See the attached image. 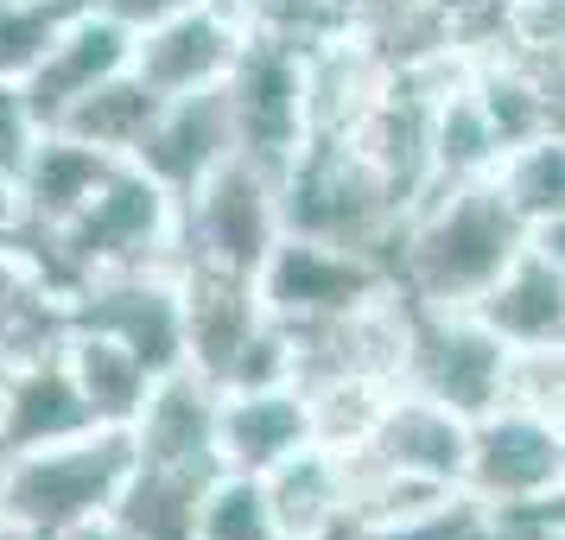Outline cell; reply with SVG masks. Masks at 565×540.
<instances>
[{
  "label": "cell",
  "mask_w": 565,
  "mask_h": 540,
  "mask_svg": "<svg viewBox=\"0 0 565 540\" xmlns=\"http://www.w3.org/2000/svg\"><path fill=\"white\" fill-rule=\"evenodd\" d=\"M527 248V216L509 204L502 179L445 184V198H426L401 223V255H387L394 293L419 306L470 311L489 286L509 274Z\"/></svg>",
  "instance_id": "6da1fadb"
},
{
  "label": "cell",
  "mask_w": 565,
  "mask_h": 540,
  "mask_svg": "<svg viewBox=\"0 0 565 540\" xmlns=\"http://www.w3.org/2000/svg\"><path fill=\"white\" fill-rule=\"evenodd\" d=\"M407 204L387 184V172L362 153V140L343 128H318L299 166L280 184V230L306 235V242H331V248H356L387 267V248L401 242Z\"/></svg>",
  "instance_id": "7a4b0ae2"
},
{
  "label": "cell",
  "mask_w": 565,
  "mask_h": 540,
  "mask_svg": "<svg viewBox=\"0 0 565 540\" xmlns=\"http://www.w3.org/2000/svg\"><path fill=\"white\" fill-rule=\"evenodd\" d=\"M134 464V426H96L26 458H0V521L26 534H77L83 521H103L115 509Z\"/></svg>",
  "instance_id": "3957f363"
},
{
  "label": "cell",
  "mask_w": 565,
  "mask_h": 540,
  "mask_svg": "<svg viewBox=\"0 0 565 540\" xmlns=\"http://www.w3.org/2000/svg\"><path fill=\"white\" fill-rule=\"evenodd\" d=\"M509 362L514 350L477 311L419 306L401 293V362H394L401 388L463 413V420H483L509 401Z\"/></svg>",
  "instance_id": "277c9868"
},
{
  "label": "cell",
  "mask_w": 565,
  "mask_h": 540,
  "mask_svg": "<svg viewBox=\"0 0 565 540\" xmlns=\"http://www.w3.org/2000/svg\"><path fill=\"white\" fill-rule=\"evenodd\" d=\"M172 191L147 172V166H121L115 179L96 191V204L83 210L77 223H64L52 235V286L71 299L89 286V274L103 280V274H140L147 261L166 248V235H172ZM32 230V223H26Z\"/></svg>",
  "instance_id": "5b68a950"
},
{
  "label": "cell",
  "mask_w": 565,
  "mask_h": 540,
  "mask_svg": "<svg viewBox=\"0 0 565 540\" xmlns=\"http://www.w3.org/2000/svg\"><path fill=\"white\" fill-rule=\"evenodd\" d=\"M230 108H235V153L260 166L274 184L299 166L311 147V57L280 32H255L230 71Z\"/></svg>",
  "instance_id": "8992f818"
},
{
  "label": "cell",
  "mask_w": 565,
  "mask_h": 540,
  "mask_svg": "<svg viewBox=\"0 0 565 540\" xmlns=\"http://www.w3.org/2000/svg\"><path fill=\"white\" fill-rule=\"evenodd\" d=\"M280 184L260 166L235 153L230 166H216L210 184L184 204V242L198 267H223V274H248L260 280L267 255L280 248Z\"/></svg>",
  "instance_id": "52a82bcc"
},
{
  "label": "cell",
  "mask_w": 565,
  "mask_h": 540,
  "mask_svg": "<svg viewBox=\"0 0 565 540\" xmlns=\"http://www.w3.org/2000/svg\"><path fill=\"white\" fill-rule=\"evenodd\" d=\"M463 464H470V420L451 407H438L426 394L401 388L387 413L375 420V433L362 438L356 452H343L350 470V502L362 484L375 477H426V484H463Z\"/></svg>",
  "instance_id": "ba28073f"
},
{
  "label": "cell",
  "mask_w": 565,
  "mask_h": 540,
  "mask_svg": "<svg viewBox=\"0 0 565 540\" xmlns=\"http://www.w3.org/2000/svg\"><path fill=\"white\" fill-rule=\"evenodd\" d=\"M463 489L483 496L489 509H502V502H540V496L565 489L559 420L553 413H534V407H514V401H502L483 420H470Z\"/></svg>",
  "instance_id": "9c48e42d"
},
{
  "label": "cell",
  "mask_w": 565,
  "mask_h": 540,
  "mask_svg": "<svg viewBox=\"0 0 565 540\" xmlns=\"http://www.w3.org/2000/svg\"><path fill=\"white\" fill-rule=\"evenodd\" d=\"M387 293H394V274L375 255L306 242V235H280V248L260 267V299L274 318H350L382 306Z\"/></svg>",
  "instance_id": "30bf717a"
},
{
  "label": "cell",
  "mask_w": 565,
  "mask_h": 540,
  "mask_svg": "<svg viewBox=\"0 0 565 540\" xmlns=\"http://www.w3.org/2000/svg\"><path fill=\"white\" fill-rule=\"evenodd\" d=\"M71 331H103L121 337L134 357L153 375L191 369V343H184V286L140 274H103L83 293H71Z\"/></svg>",
  "instance_id": "8fae6325"
},
{
  "label": "cell",
  "mask_w": 565,
  "mask_h": 540,
  "mask_svg": "<svg viewBox=\"0 0 565 540\" xmlns=\"http://www.w3.org/2000/svg\"><path fill=\"white\" fill-rule=\"evenodd\" d=\"M134 445H140V464H153V470L223 484L230 477V464H223V388H210L198 369L159 375L140 420H134Z\"/></svg>",
  "instance_id": "7c38bea8"
},
{
  "label": "cell",
  "mask_w": 565,
  "mask_h": 540,
  "mask_svg": "<svg viewBox=\"0 0 565 540\" xmlns=\"http://www.w3.org/2000/svg\"><path fill=\"white\" fill-rule=\"evenodd\" d=\"M235 159V108H230V83H210L191 96H172L166 115L153 121V134L140 140L134 166H147L179 204H191L210 184L216 166Z\"/></svg>",
  "instance_id": "4fadbf2b"
},
{
  "label": "cell",
  "mask_w": 565,
  "mask_h": 540,
  "mask_svg": "<svg viewBox=\"0 0 565 540\" xmlns=\"http://www.w3.org/2000/svg\"><path fill=\"white\" fill-rule=\"evenodd\" d=\"M184 343H191V369L210 388H230L242 350L260 337V325L274 318L260 299V280L248 274H223V267H184Z\"/></svg>",
  "instance_id": "5bb4252c"
},
{
  "label": "cell",
  "mask_w": 565,
  "mask_h": 540,
  "mask_svg": "<svg viewBox=\"0 0 565 540\" xmlns=\"http://www.w3.org/2000/svg\"><path fill=\"white\" fill-rule=\"evenodd\" d=\"M242 45L248 39L216 7H184L172 20L134 32V71L172 103V96H191V89H210V83H230Z\"/></svg>",
  "instance_id": "9a60e30c"
},
{
  "label": "cell",
  "mask_w": 565,
  "mask_h": 540,
  "mask_svg": "<svg viewBox=\"0 0 565 540\" xmlns=\"http://www.w3.org/2000/svg\"><path fill=\"white\" fill-rule=\"evenodd\" d=\"M128 64H134V32L121 27V20H108L103 7H89L77 27L45 52V64H39L20 89H26L39 128L52 134V128H64V115H71L96 83H108L115 71H128Z\"/></svg>",
  "instance_id": "2e32d148"
},
{
  "label": "cell",
  "mask_w": 565,
  "mask_h": 540,
  "mask_svg": "<svg viewBox=\"0 0 565 540\" xmlns=\"http://www.w3.org/2000/svg\"><path fill=\"white\" fill-rule=\"evenodd\" d=\"M103 420L83 401L77 375L64 350L45 362H20V375L7 388V420H0V458H26V452H45V445H64V438L96 433Z\"/></svg>",
  "instance_id": "e0dca14e"
},
{
  "label": "cell",
  "mask_w": 565,
  "mask_h": 540,
  "mask_svg": "<svg viewBox=\"0 0 565 540\" xmlns=\"http://www.w3.org/2000/svg\"><path fill=\"white\" fill-rule=\"evenodd\" d=\"M121 172V153H103V147H89L77 134L52 128L39 140V153H32L26 179H20V210H26V223L39 235H57L64 223H77L83 210L96 204V191Z\"/></svg>",
  "instance_id": "ac0fdd59"
},
{
  "label": "cell",
  "mask_w": 565,
  "mask_h": 540,
  "mask_svg": "<svg viewBox=\"0 0 565 540\" xmlns=\"http://www.w3.org/2000/svg\"><path fill=\"white\" fill-rule=\"evenodd\" d=\"M311 401L299 388H242L223 394V464L235 477H267L274 464L311 445Z\"/></svg>",
  "instance_id": "d6986e66"
},
{
  "label": "cell",
  "mask_w": 565,
  "mask_h": 540,
  "mask_svg": "<svg viewBox=\"0 0 565 540\" xmlns=\"http://www.w3.org/2000/svg\"><path fill=\"white\" fill-rule=\"evenodd\" d=\"M470 311H477L509 350H565V267H553V261L527 242L521 261H514Z\"/></svg>",
  "instance_id": "ffe728a7"
},
{
  "label": "cell",
  "mask_w": 565,
  "mask_h": 540,
  "mask_svg": "<svg viewBox=\"0 0 565 540\" xmlns=\"http://www.w3.org/2000/svg\"><path fill=\"white\" fill-rule=\"evenodd\" d=\"M260 496H267V515H274V528L286 540H324L331 528L350 521V470H343V452L311 438L306 452H292L286 464H274L260 477Z\"/></svg>",
  "instance_id": "44dd1931"
},
{
  "label": "cell",
  "mask_w": 565,
  "mask_h": 540,
  "mask_svg": "<svg viewBox=\"0 0 565 540\" xmlns=\"http://www.w3.org/2000/svg\"><path fill=\"white\" fill-rule=\"evenodd\" d=\"M204 477H179V470H153L134 464V477L121 484L108 521L128 540H204V502H210Z\"/></svg>",
  "instance_id": "7402d4cb"
},
{
  "label": "cell",
  "mask_w": 565,
  "mask_h": 540,
  "mask_svg": "<svg viewBox=\"0 0 565 540\" xmlns=\"http://www.w3.org/2000/svg\"><path fill=\"white\" fill-rule=\"evenodd\" d=\"M64 362H71L83 401L96 407L103 426H134L140 407H147V394H153V382H159V375L134 357L121 337H103V331H71Z\"/></svg>",
  "instance_id": "603a6c76"
},
{
  "label": "cell",
  "mask_w": 565,
  "mask_h": 540,
  "mask_svg": "<svg viewBox=\"0 0 565 540\" xmlns=\"http://www.w3.org/2000/svg\"><path fill=\"white\" fill-rule=\"evenodd\" d=\"M166 115V96L140 71H115L108 83H96L71 115H64V134H77L103 153H140V140L153 134V121Z\"/></svg>",
  "instance_id": "cb8c5ba5"
},
{
  "label": "cell",
  "mask_w": 565,
  "mask_h": 540,
  "mask_svg": "<svg viewBox=\"0 0 565 540\" xmlns=\"http://www.w3.org/2000/svg\"><path fill=\"white\" fill-rule=\"evenodd\" d=\"M495 166H502V140H495V121H489L477 83L470 89H445L433 115V184L489 179Z\"/></svg>",
  "instance_id": "d4e9b609"
},
{
  "label": "cell",
  "mask_w": 565,
  "mask_h": 540,
  "mask_svg": "<svg viewBox=\"0 0 565 540\" xmlns=\"http://www.w3.org/2000/svg\"><path fill=\"white\" fill-rule=\"evenodd\" d=\"M96 0H0V77L26 83Z\"/></svg>",
  "instance_id": "484cf974"
},
{
  "label": "cell",
  "mask_w": 565,
  "mask_h": 540,
  "mask_svg": "<svg viewBox=\"0 0 565 540\" xmlns=\"http://www.w3.org/2000/svg\"><path fill=\"white\" fill-rule=\"evenodd\" d=\"M495 179L509 191V204L527 216V230L546 223V216H565V140L559 134H540L527 147H514L495 166Z\"/></svg>",
  "instance_id": "4316f807"
},
{
  "label": "cell",
  "mask_w": 565,
  "mask_h": 540,
  "mask_svg": "<svg viewBox=\"0 0 565 540\" xmlns=\"http://www.w3.org/2000/svg\"><path fill=\"white\" fill-rule=\"evenodd\" d=\"M477 96H483L489 121H495V140H502V159L514 147H527L546 134V103H540V77L521 64V57H502L477 77Z\"/></svg>",
  "instance_id": "83f0119b"
},
{
  "label": "cell",
  "mask_w": 565,
  "mask_h": 540,
  "mask_svg": "<svg viewBox=\"0 0 565 540\" xmlns=\"http://www.w3.org/2000/svg\"><path fill=\"white\" fill-rule=\"evenodd\" d=\"M356 540H489V502L470 496V489H451L445 502H433L419 515L356 528Z\"/></svg>",
  "instance_id": "f1b7e54d"
},
{
  "label": "cell",
  "mask_w": 565,
  "mask_h": 540,
  "mask_svg": "<svg viewBox=\"0 0 565 540\" xmlns=\"http://www.w3.org/2000/svg\"><path fill=\"white\" fill-rule=\"evenodd\" d=\"M204 540H286L267 515V496H260V477H223L204 502Z\"/></svg>",
  "instance_id": "f546056e"
},
{
  "label": "cell",
  "mask_w": 565,
  "mask_h": 540,
  "mask_svg": "<svg viewBox=\"0 0 565 540\" xmlns=\"http://www.w3.org/2000/svg\"><path fill=\"white\" fill-rule=\"evenodd\" d=\"M39 140H45V128H39V115H32L26 89L0 77V184H7V191H20L32 153H39Z\"/></svg>",
  "instance_id": "4dcf8cb0"
},
{
  "label": "cell",
  "mask_w": 565,
  "mask_h": 540,
  "mask_svg": "<svg viewBox=\"0 0 565 540\" xmlns=\"http://www.w3.org/2000/svg\"><path fill=\"white\" fill-rule=\"evenodd\" d=\"M489 540H565V528L540 515V502H502L489 509Z\"/></svg>",
  "instance_id": "1f68e13d"
},
{
  "label": "cell",
  "mask_w": 565,
  "mask_h": 540,
  "mask_svg": "<svg viewBox=\"0 0 565 540\" xmlns=\"http://www.w3.org/2000/svg\"><path fill=\"white\" fill-rule=\"evenodd\" d=\"M108 20H121L128 32H147L159 27V20H172V13H184V7H204V0H96Z\"/></svg>",
  "instance_id": "d6a6232c"
},
{
  "label": "cell",
  "mask_w": 565,
  "mask_h": 540,
  "mask_svg": "<svg viewBox=\"0 0 565 540\" xmlns=\"http://www.w3.org/2000/svg\"><path fill=\"white\" fill-rule=\"evenodd\" d=\"M527 242H534L540 255L553 261V267H565V216H546V223H534V230H527Z\"/></svg>",
  "instance_id": "836d02e7"
},
{
  "label": "cell",
  "mask_w": 565,
  "mask_h": 540,
  "mask_svg": "<svg viewBox=\"0 0 565 540\" xmlns=\"http://www.w3.org/2000/svg\"><path fill=\"white\" fill-rule=\"evenodd\" d=\"M7 248H26V223H13V210L0 204V255Z\"/></svg>",
  "instance_id": "e575fe53"
},
{
  "label": "cell",
  "mask_w": 565,
  "mask_h": 540,
  "mask_svg": "<svg viewBox=\"0 0 565 540\" xmlns=\"http://www.w3.org/2000/svg\"><path fill=\"white\" fill-rule=\"evenodd\" d=\"M64 540H128V534H121V528H115V521L103 515V521H83L77 534H64Z\"/></svg>",
  "instance_id": "d590c367"
},
{
  "label": "cell",
  "mask_w": 565,
  "mask_h": 540,
  "mask_svg": "<svg viewBox=\"0 0 565 540\" xmlns=\"http://www.w3.org/2000/svg\"><path fill=\"white\" fill-rule=\"evenodd\" d=\"M540 515H553V521L565 528V489H553V496H540Z\"/></svg>",
  "instance_id": "8d00e7d4"
},
{
  "label": "cell",
  "mask_w": 565,
  "mask_h": 540,
  "mask_svg": "<svg viewBox=\"0 0 565 540\" xmlns=\"http://www.w3.org/2000/svg\"><path fill=\"white\" fill-rule=\"evenodd\" d=\"M7 388H13V369H7V357H0V420H7Z\"/></svg>",
  "instance_id": "74e56055"
},
{
  "label": "cell",
  "mask_w": 565,
  "mask_h": 540,
  "mask_svg": "<svg viewBox=\"0 0 565 540\" xmlns=\"http://www.w3.org/2000/svg\"><path fill=\"white\" fill-rule=\"evenodd\" d=\"M0 204H13V198H7V184H0Z\"/></svg>",
  "instance_id": "f35d334b"
},
{
  "label": "cell",
  "mask_w": 565,
  "mask_h": 540,
  "mask_svg": "<svg viewBox=\"0 0 565 540\" xmlns=\"http://www.w3.org/2000/svg\"><path fill=\"white\" fill-rule=\"evenodd\" d=\"M559 438H565V413H559Z\"/></svg>",
  "instance_id": "ab89813d"
}]
</instances>
